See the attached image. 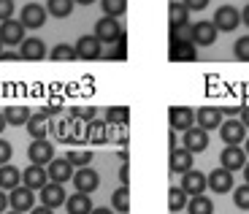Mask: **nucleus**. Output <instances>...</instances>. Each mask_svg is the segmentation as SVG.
I'll use <instances>...</instances> for the list:
<instances>
[{
  "mask_svg": "<svg viewBox=\"0 0 249 214\" xmlns=\"http://www.w3.org/2000/svg\"><path fill=\"white\" fill-rule=\"evenodd\" d=\"M241 171H244V179H247V184H249V163H247V165H244V168H241Z\"/></svg>",
  "mask_w": 249,
  "mask_h": 214,
  "instance_id": "53",
  "label": "nucleus"
},
{
  "mask_svg": "<svg viewBox=\"0 0 249 214\" xmlns=\"http://www.w3.org/2000/svg\"><path fill=\"white\" fill-rule=\"evenodd\" d=\"M119 179H122V184H127V179H130V168H127V163H122V168H119Z\"/></svg>",
  "mask_w": 249,
  "mask_h": 214,
  "instance_id": "46",
  "label": "nucleus"
},
{
  "mask_svg": "<svg viewBox=\"0 0 249 214\" xmlns=\"http://www.w3.org/2000/svg\"><path fill=\"white\" fill-rule=\"evenodd\" d=\"M219 139L225 141V144H241L244 139H247V127H244L241 120H228L219 125Z\"/></svg>",
  "mask_w": 249,
  "mask_h": 214,
  "instance_id": "12",
  "label": "nucleus"
},
{
  "mask_svg": "<svg viewBox=\"0 0 249 214\" xmlns=\"http://www.w3.org/2000/svg\"><path fill=\"white\" fill-rule=\"evenodd\" d=\"M187 212L190 214H214V203H212V198H206V196H193L187 201Z\"/></svg>",
  "mask_w": 249,
  "mask_h": 214,
  "instance_id": "28",
  "label": "nucleus"
},
{
  "mask_svg": "<svg viewBox=\"0 0 249 214\" xmlns=\"http://www.w3.org/2000/svg\"><path fill=\"white\" fill-rule=\"evenodd\" d=\"M219 163L228 171H241L247 165V152L241 149V144H228L219 152Z\"/></svg>",
  "mask_w": 249,
  "mask_h": 214,
  "instance_id": "3",
  "label": "nucleus"
},
{
  "mask_svg": "<svg viewBox=\"0 0 249 214\" xmlns=\"http://www.w3.org/2000/svg\"><path fill=\"white\" fill-rule=\"evenodd\" d=\"M184 6L190 8V11H203V8L209 6V0H184Z\"/></svg>",
  "mask_w": 249,
  "mask_h": 214,
  "instance_id": "43",
  "label": "nucleus"
},
{
  "mask_svg": "<svg viewBox=\"0 0 249 214\" xmlns=\"http://www.w3.org/2000/svg\"><path fill=\"white\" fill-rule=\"evenodd\" d=\"M119 36H122V27H119V22L114 17H103L95 25V38H98L100 44H117Z\"/></svg>",
  "mask_w": 249,
  "mask_h": 214,
  "instance_id": "4",
  "label": "nucleus"
},
{
  "mask_svg": "<svg viewBox=\"0 0 249 214\" xmlns=\"http://www.w3.org/2000/svg\"><path fill=\"white\" fill-rule=\"evenodd\" d=\"M171 44H193V25H174L171 27Z\"/></svg>",
  "mask_w": 249,
  "mask_h": 214,
  "instance_id": "31",
  "label": "nucleus"
},
{
  "mask_svg": "<svg viewBox=\"0 0 249 214\" xmlns=\"http://www.w3.org/2000/svg\"><path fill=\"white\" fill-rule=\"evenodd\" d=\"M6 206H8V196H3V190H0V214L6 212Z\"/></svg>",
  "mask_w": 249,
  "mask_h": 214,
  "instance_id": "47",
  "label": "nucleus"
},
{
  "mask_svg": "<svg viewBox=\"0 0 249 214\" xmlns=\"http://www.w3.org/2000/svg\"><path fill=\"white\" fill-rule=\"evenodd\" d=\"M0 52H3V44H0Z\"/></svg>",
  "mask_w": 249,
  "mask_h": 214,
  "instance_id": "57",
  "label": "nucleus"
},
{
  "mask_svg": "<svg viewBox=\"0 0 249 214\" xmlns=\"http://www.w3.org/2000/svg\"><path fill=\"white\" fill-rule=\"evenodd\" d=\"M22 60H44L46 57V44L41 38H25L22 41V49H19Z\"/></svg>",
  "mask_w": 249,
  "mask_h": 214,
  "instance_id": "20",
  "label": "nucleus"
},
{
  "mask_svg": "<svg viewBox=\"0 0 249 214\" xmlns=\"http://www.w3.org/2000/svg\"><path fill=\"white\" fill-rule=\"evenodd\" d=\"M52 57H54V60H76V49L71 44H57L54 49H52Z\"/></svg>",
  "mask_w": 249,
  "mask_h": 214,
  "instance_id": "38",
  "label": "nucleus"
},
{
  "mask_svg": "<svg viewBox=\"0 0 249 214\" xmlns=\"http://www.w3.org/2000/svg\"><path fill=\"white\" fill-rule=\"evenodd\" d=\"M73 0H46V14H52V17H71V11H73Z\"/></svg>",
  "mask_w": 249,
  "mask_h": 214,
  "instance_id": "30",
  "label": "nucleus"
},
{
  "mask_svg": "<svg viewBox=\"0 0 249 214\" xmlns=\"http://www.w3.org/2000/svg\"><path fill=\"white\" fill-rule=\"evenodd\" d=\"M46 130H49V122H46L44 114H33L27 120V133L33 139H46Z\"/></svg>",
  "mask_w": 249,
  "mask_h": 214,
  "instance_id": "29",
  "label": "nucleus"
},
{
  "mask_svg": "<svg viewBox=\"0 0 249 214\" xmlns=\"http://www.w3.org/2000/svg\"><path fill=\"white\" fill-rule=\"evenodd\" d=\"M130 122V108L124 106H117V108H108L106 114V125H117V127H124Z\"/></svg>",
  "mask_w": 249,
  "mask_h": 214,
  "instance_id": "32",
  "label": "nucleus"
},
{
  "mask_svg": "<svg viewBox=\"0 0 249 214\" xmlns=\"http://www.w3.org/2000/svg\"><path fill=\"white\" fill-rule=\"evenodd\" d=\"M206 187H209V184H206V174L193 171V168L181 174V190H184L187 196H203Z\"/></svg>",
  "mask_w": 249,
  "mask_h": 214,
  "instance_id": "13",
  "label": "nucleus"
},
{
  "mask_svg": "<svg viewBox=\"0 0 249 214\" xmlns=\"http://www.w3.org/2000/svg\"><path fill=\"white\" fill-rule=\"evenodd\" d=\"M233 54H236L238 60H244V63H249V36L238 38L236 46H233Z\"/></svg>",
  "mask_w": 249,
  "mask_h": 214,
  "instance_id": "39",
  "label": "nucleus"
},
{
  "mask_svg": "<svg viewBox=\"0 0 249 214\" xmlns=\"http://www.w3.org/2000/svg\"><path fill=\"white\" fill-rule=\"evenodd\" d=\"M8 214H22V212H8Z\"/></svg>",
  "mask_w": 249,
  "mask_h": 214,
  "instance_id": "56",
  "label": "nucleus"
},
{
  "mask_svg": "<svg viewBox=\"0 0 249 214\" xmlns=\"http://www.w3.org/2000/svg\"><path fill=\"white\" fill-rule=\"evenodd\" d=\"M8 203L14 206V212H30L33 206H36V190H30V187H14L11 190V196H8Z\"/></svg>",
  "mask_w": 249,
  "mask_h": 214,
  "instance_id": "7",
  "label": "nucleus"
},
{
  "mask_svg": "<svg viewBox=\"0 0 249 214\" xmlns=\"http://www.w3.org/2000/svg\"><path fill=\"white\" fill-rule=\"evenodd\" d=\"M100 6H103V17H122L127 11V0H100Z\"/></svg>",
  "mask_w": 249,
  "mask_h": 214,
  "instance_id": "34",
  "label": "nucleus"
},
{
  "mask_svg": "<svg viewBox=\"0 0 249 214\" xmlns=\"http://www.w3.org/2000/svg\"><path fill=\"white\" fill-rule=\"evenodd\" d=\"M11 155H14V152H11V144H8L6 139H0V165H6L8 160H11Z\"/></svg>",
  "mask_w": 249,
  "mask_h": 214,
  "instance_id": "42",
  "label": "nucleus"
},
{
  "mask_svg": "<svg viewBox=\"0 0 249 214\" xmlns=\"http://www.w3.org/2000/svg\"><path fill=\"white\" fill-rule=\"evenodd\" d=\"M195 57H198L195 44H171V60H176V63H190Z\"/></svg>",
  "mask_w": 249,
  "mask_h": 214,
  "instance_id": "24",
  "label": "nucleus"
},
{
  "mask_svg": "<svg viewBox=\"0 0 249 214\" xmlns=\"http://www.w3.org/2000/svg\"><path fill=\"white\" fill-rule=\"evenodd\" d=\"M206 184L217 193V196H222V193H231L233 190V171H228V168H214L209 177H206Z\"/></svg>",
  "mask_w": 249,
  "mask_h": 214,
  "instance_id": "8",
  "label": "nucleus"
},
{
  "mask_svg": "<svg viewBox=\"0 0 249 214\" xmlns=\"http://www.w3.org/2000/svg\"><path fill=\"white\" fill-rule=\"evenodd\" d=\"M168 122H171V130H190L195 122V111L184 106H174L168 111Z\"/></svg>",
  "mask_w": 249,
  "mask_h": 214,
  "instance_id": "14",
  "label": "nucleus"
},
{
  "mask_svg": "<svg viewBox=\"0 0 249 214\" xmlns=\"http://www.w3.org/2000/svg\"><path fill=\"white\" fill-rule=\"evenodd\" d=\"M3 117H6L8 125H27V120H30L33 114H30V108H25V106H8L6 111H3Z\"/></svg>",
  "mask_w": 249,
  "mask_h": 214,
  "instance_id": "26",
  "label": "nucleus"
},
{
  "mask_svg": "<svg viewBox=\"0 0 249 214\" xmlns=\"http://www.w3.org/2000/svg\"><path fill=\"white\" fill-rule=\"evenodd\" d=\"M187 17H190V8H187L184 3H174V0H171V6H168V22H171V27H174V25H184Z\"/></svg>",
  "mask_w": 249,
  "mask_h": 214,
  "instance_id": "33",
  "label": "nucleus"
},
{
  "mask_svg": "<svg viewBox=\"0 0 249 214\" xmlns=\"http://www.w3.org/2000/svg\"><path fill=\"white\" fill-rule=\"evenodd\" d=\"M30 214H54V209H49V206H44V203H41V206H33Z\"/></svg>",
  "mask_w": 249,
  "mask_h": 214,
  "instance_id": "44",
  "label": "nucleus"
},
{
  "mask_svg": "<svg viewBox=\"0 0 249 214\" xmlns=\"http://www.w3.org/2000/svg\"><path fill=\"white\" fill-rule=\"evenodd\" d=\"M25 41V25L17 22V19H6L0 25V44L3 46H17Z\"/></svg>",
  "mask_w": 249,
  "mask_h": 214,
  "instance_id": "6",
  "label": "nucleus"
},
{
  "mask_svg": "<svg viewBox=\"0 0 249 214\" xmlns=\"http://www.w3.org/2000/svg\"><path fill=\"white\" fill-rule=\"evenodd\" d=\"M46 182H49V174L44 171V165H33V163H30V168L22 171V184H25V187L41 190Z\"/></svg>",
  "mask_w": 249,
  "mask_h": 214,
  "instance_id": "18",
  "label": "nucleus"
},
{
  "mask_svg": "<svg viewBox=\"0 0 249 214\" xmlns=\"http://www.w3.org/2000/svg\"><path fill=\"white\" fill-rule=\"evenodd\" d=\"M111 209H114V212H119V214L130 212V190H127V184H122V187L111 196Z\"/></svg>",
  "mask_w": 249,
  "mask_h": 214,
  "instance_id": "27",
  "label": "nucleus"
},
{
  "mask_svg": "<svg viewBox=\"0 0 249 214\" xmlns=\"http://www.w3.org/2000/svg\"><path fill=\"white\" fill-rule=\"evenodd\" d=\"M73 184H76V190L79 193H95L98 190V184H100V177H98V171L92 168V165H84V168H79V171H73Z\"/></svg>",
  "mask_w": 249,
  "mask_h": 214,
  "instance_id": "5",
  "label": "nucleus"
},
{
  "mask_svg": "<svg viewBox=\"0 0 249 214\" xmlns=\"http://www.w3.org/2000/svg\"><path fill=\"white\" fill-rule=\"evenodd\" d=\"M168 144H171V149H176V136H174V130H171V136H168Z\"/></svg>",
  "mask_w": 249,
  "mask_h": 214,
  "instance_id": "51",
  "label": "nucleus"
},
{
  "mask_svg": "<svg viewBox=\"0 0 249 214\" xmlns=\"http://www.w3.org/2000/svg\"><path fill=\"white\" fill-rule=\"evenodd\" d=\"M95 108L92 106H87V108H73V111H71V117H73V120H87V122H92L95 120Z\"/></svg>",
  "mask_w": 249,
  "mask_h": 214,
  "instance_id": "40",
  "label": "nucleus"
},
{
  "mask_svg": "<svg viewBox=\"0 0 249 214\" xmlns=\"http://www.w3.org/2000/svg\"><path fill=\"white\" fill-rule=\"evenodd\" d=\"M106 122H98V120H92L87 125V141L89 144H106L108 141V130H106Z\"/></svg>",
  "mask_w": 249,
  "mask_h": 214,
  "instance_id": "25",
  "label": "nucleus"
},
{
  "mask_svg": "<svg viewBox=\"0 0 249 214\" xmlns=\"http://www.w3.org/2000/svg\"><path fill=\"white\" fill-rule=\"evenodd\" d=\"M92 214H114V209H108V206H100V209H92Z\"/></svg>",
  "mask_w": 249,
  "mask_h": 214,
  "instance_id": "49",
  "label": "nucleus"
},
{
  "mask_svg": "<svg viewBox=\"0 0 249 214\" xmlns=\"http://www.w3.org/2000/svg\"><path fill=\"white\" fill-rule=\"evenodd\" d=\"M19 182H22V171L8 163L0 165V190H14V187H19Z\"/></svg>",
  "mask_w": 249,
  "mask_h": 214,
  "instance_id": "23",
  "label": "nucleus"
},
{
  "mask_svg": "<svg viewBox=\"0 0 249 214\" xmlns=\"http://www.w3.org/2000/svg\"><path fill=\"white\" fill-rule=\"evenodd\" d=\"M41 201H44V206L49 209H57L65 203V187L57 182H46L44 187H41Z\"/></svg>",
  "mask_w": 249,
  "mask_h": 214,
  "instance_id": "16",
  "label": "nucleus"
},
{
  "mask_svg": "<svg viewBox=\"0 0 249 214\" xmlns=\"http://www.w3.org/2000/svg\"><path fill=\"white\" fill-rule=\"evenodd\" d=\"M73 49H76V57H79V60H98V57L103 54V44H100L95 36H81Z\"/></svg>",
  "mask_w": 249,
  "mask_h": 214,
  "instance_id": "9",
  "label": "nucleus"
},
{
  "mask_svg": "<svg viewBox=\"0 0 249 214\" xmlns=\"http://www.w3.org/2000/svg\"><path fill=\"white\" fill-rule=\"evenodd\" d=\"M184 206H187V193L181 187H171L168 190V209L171 212H179Z\"/></svg>",
  "mask_w": 249,
  "mask_h": 214,
  "instance_id": "36",
  "label": "nucleus"
},
{
  "mask_svg": "<svg viewBox=\"0 0 249 214\" xmlns=\"http://www.w3.org/2000/svg\"><path fill=\"white\" fill-rule=\"evenodd\" d=\"M233 203L244 212H249V184H241V187L233 190Z\"/></svg>",
  "mask_w": 249,
  "mask_h": 214,
  "instance_id": "37",
  "label": "nucleus"
},
{
  "mask_svg": "<svg viewBox=\"0 0 249 214\" xmlns=\"http://www.w3.org/2000/svg\"><path fill=\"white\" fill-rule=\"evenodd\" d=\"M6 125H8V122H6V117H3V114H0V133L6 130Z\"/></svg>",
  "mask_w": 249,
  "mask_h": 214,
  "instance_id": "52",
  "label": "nucleus"
},
{
  "mask_svg": "<svg viewBox=\"0 0 249 214\" xmlns=\"http://www.w3.org/2000/svg\"><path fill=\"white\" fill-rule=\"evenodd\" d=\"M184 149L193 152V155H200V152L209 149V130H203V127H190V130H184Z\"/></svg>",
  "mask_w": 249,
  "mask_h": 214,
  "instance_id": "11",
  "label": "nucleus"
},
{
  "mask_svg": "<svg viewBox=\"0 0 249 214\" xmlns=\"http://www.w3.org/2000/svg\"><path fill=\"white\" fill-rule=\"evenodd\" d=\"M73 3H81V6H89V3H95V0H73Z\"/></svg>",
  "mask_w": 249,
  "mask_h": 214,
  "instance_id": "54",
  "label": "nucleus"
},
{
  "mask_svg": "<svg viewBox=\"0 0 249 214\" xmlns=\"http://www.w3.org/2000/svg\"><path fill=\"white\" fill-rule=\"evenodd\" d=\"M46 174H49V182H57V184H65L68 179H73V165L68 160H52L46 165Z\"/></svg>",
  "mask_w": 249,
  "mask_h": 214,
  "instance_id": "17",
  "label": "nucleus"
},
{
  "mask_svg": "<svg viewBox=\"0 0 249 214\" xmlns=\"http://www.w3.org/2000/svg\"><path fill=\"white\" fill-rule=\"evenodd\" d=\"M14 19V0H0V22Z\"/></svg>",
  "mask_w": 249,
  "mask_h": 214,
  "instance_id": "41",
  "label": "nucleus"
},
{
  "mask_svg": "<svg viewBox=\"0 0 249 214\" xmlns=\"http://www.w3.org/2000/svg\"><path fill=\"white\" fill-rule=\"evenodd\" d=\"M244 152H247V155H249V139H247V146H244Z\"/></svg>",
  "mask_w": 249,
  "mask_h": 214,
  "instance_id": "55",
  "label": "nucleus"
},
{
  "mask_svg": "<svg viewBox=\"0 0 249 214\" xmlns=\"http://www.w3.org/2000/svg\"><path fill=\"white\" fill-rule=\"evenodd\" d=\"M0 60H22V57H19V52H8V49H3V52H0Z\"/></svg>",
  "mask_w": 249,
  "mask_h": 214,
  "instance_id": "45",
  "label": "nucleus"
},
{
  "mask_svg": "<svg viewBox=\"0 0 249 214\" xmlns=\"http://www.w3.org/2000/svg\"><path fill=\"white\" fill-rule=\"evenodd\" d=\"M195 122H198V127H203V130H217V127L222 125V108H214V106L198 108Z\"/></svg>",
  "mask_w": 249,
  "mask_h": 214,
  "instance_id": "15",
  "label": "nucleus"
},
{
  "mask_svg": "<svg viewBox=\"0 0 249 214\" xmlns=\"http://www.w3.org/2000/svg\"><path fill=\"white\" fill-rule=\"evenodd\" d=\"M241 122H244V127H249V106L241 111Z\"/></svg>",
  "mask_w": 249,
  "mask_h": 214,
  "instance_id": "50",
  "label": "nucleus"
},
{
  "mask_svg": "<svg viewBox=\"0 0 249 214\" xmlns=\"http://www.w3.org/2000/svg\"><path fill=\"white\" fill-rule=\"evenodd\" d=\"M241 22H244V25L249 27V3H247V6H244V11H241Z\"/></svg>",
  "mask_w": 249,
  "mask_h": 214,
  "instance_id": "48",
  "label": "nucleus"
},
{
  "mask_svg": "<svg viewBox=\"0 0 249 214\" xmlns=\"http://www.w3.org/2000/svg\"><path fill=\"white\" fill-rule=\"evenodd\" d=\"M168 165H171V174H184V171H190V168H193V152H187V149H171Z\"/></svg>",
  "mask_w": 249,
  "mask_h": 214,
  "instance_id": "21",
  "label": "nucleus"
},
{
  "mask_svg": "<svg viewBox=\"0 0 249 214\" xmlns=\"http://www.w3.org/2000/svg\"><path fill=\"white\" fill-rule=\"evenodd\" d=\"M65 209H68V214H92L95 206L87 193H76V196L65 198Z\"/></svg>",
  "mask_w": 249,
  "mask_h": 214,
  "instance_id": "22",
  "label": "nucleus"
},
{
  "mask_svg": "<svg viewBox=\"0 0 249 214\" xmlns=\"http://www.w3.org/2000/svg\"><path fill=\"white\" fill-rule=\"evenodd\" d=\"M27 158L33 165H49L54 160V146L46 139H33V144L27 146Z\"/></svg>",
  "mask_w": 249,
  "mask_h": 214,
  "instance_id": "1",
  "label": "nucleus"
},
{
  "mask_svg": "<svg viewBox=\"0 0 249 214\" xmlns=\"http://www.w3.org/2000/svg\"><path fill=\"white\" fill-rule=\"evenodd\" d=\"M212 22H214L217 30L231 33V30H236V27L241 25V14H238V8H233V6H219Z\"/></svg>",
  "mask_w": 249,
  "mask_h": 214,
  "instance_id": "2",
  "label": "nucleus"
},
{
  "mask_svg": "<svg viewBox=\"0 0 249 214\" xmlns=\"http://www.w3.org/2000/svg\"><path fill=\"white\" fill-rule=\"evenodd\" d=\"M217 41V27L214 22H198L193 27V44L195 46H212Z\"/></svg>",
  "mask_w": 249,
  "mask_h": 214,
  "instance_id": "19",
  "label": "nucleus"
},
{
  "mask_svg": "<svg viewBox=\"0 0 249 214\" xmlns=\"http://www.w3.org/2000/svg\"><path fill=\"white\" fill-rule=\"evenodd\" d=\"M46 17H49V14H46L44 6H38V3H27V6L22 8V19H19V22L25 25V30H27V27L36 30V27H44L46 25Z\"/></svg>",
  "mask_w": 249,
  "mask_h": 214,
  "instance_id": "10",
  "label": "nucleus"
},
{
  "mask_svg": "<svg viewBox=\"0 0 249 214\" xmlns=\"http://www.w3.org/2000/svg\"><path fill=\"white\" fill-rule=\"evenodd\" d=\"M65 160H68L73 168H84V165L92 163V152H87V149H71Z\"/></svg>",
  "mask_w": 249,
  "mask_h": 214,
  "instance_id": "35",
  "label": "nucleus"
}]
</instances>
